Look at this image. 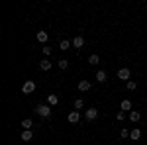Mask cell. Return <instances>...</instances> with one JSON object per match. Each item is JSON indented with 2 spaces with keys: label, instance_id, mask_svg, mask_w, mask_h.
Returning a JSON list of instances; mask_svg holds the SVG:
<instances>
[{
  "label": "cell",
  "instance_id": "4",
  "mask_svg": "<svg viewBox=\"0 0 147 145\" xmlns=\"http://www.w3.org/2000/svg\"><path fill=\"white\" fill-rule=\"evenodd\" d=\"M84 118H86L88 122L96 120V118H98V110H96V108H90V110H86V112H84Z\"/></svg>",
  "mask_w": 147,
  "mask_h": 145
},
{
  "label": "cell",
  "instance_id": "7",
  "mask_svg": "<svg viewBox=\"0 0 147 145\" xmlns=\"http://www.w3.org/2000/svg\"><path fill=\"white\" fill-rule=\"evenodd\" d=\"M35 37H37V41H39V43H47V39H49L47 32H43V30H41V32H37V35H35Z\"/></svg>",
  "mask_w": 147,
  "mask_h": 145
},
{
  "label": "cell",
  "instance_id": "24",
  "mask_svg": "<svg viewBox=\"0 0 147 145\" xmlns=\"http://www.w3.org/2000/svg\"><path fill=\"white\" fill-rule=\"evenodd\" d=\"M43 53L45 55H51V47H43Z\"/></svg>",
  "mask_w": 147,
  "mask_h": 145
},
{
  "label": "cell",
  "instance_id": "11",
  "mask_svg": "<svg viewBox=\"0 0 147 145\" xmlns=\"http://www.w3.org/2000/svg\"><path fill=\"white\" fill-rule=\"evenodd\" d=\"M139 120H141V114H139L137 110H131V112H129V122L136 123V122H139Z\"/></svg>",
  "mask_w": 147,
  "mask_h": 145
},
{
  "label": "cell",
  "instance_id": "8",
  "mask_svg": "<svg viewBox=\"0 0 147 145\" xmlns=\"http://www.w3.org/2000/svg\"><path fill=\"white\" fill-rule=\"evenodd\" d=\"M90 86H92L90 80H80V82H79V90H80V92H86V90H90Z\"/></svg>",
  "mask_w": 147,
  "mask_h": 145
},
{
  "label": "cell",
  "instance_id": "18",
  "mask_svg": "<svg viewBox=\"0 0 147 145\" xmlns=\"http://www.w3.org/2000/svg\"><path fill=\"white\" fill-rule=\"evenodd\" d=\"M88 63H90V65H98V63H100V57L98 55H90L88 57Z\"/></svg>",
  "mask_w": 147,
  "mask_h": 145
},
{
  "label": "cell",
  "instance_id": "22",
  "mask_svg": "<svg viewBox=\"0 0 147 145\" xmlns=\"http://www.w3.org/2000/svg\"><path fill=\"white\" fill-rule=\"evenodd\" d=\"M69 67V61L67 59H61V61H59V69H67Z\"/></svg>",
  "mask_w": 147,
  "mask_h": 145
},
{
  "label": "cell",
  "instance_id": "12",
  "mask_svg": "<svg viewBox=\"0 0 147 145\" xmlns=\"http://www.w3.org/2000/svg\"><path fill=\"white\" fill-rule=\"evenodd\" d=\"M71 41H69V39H63V41H61V43H59V49H61V51H67V49H71Z\"/></svg>",
  "mask_w": 147,
  "mask_h": 145
},
{
  "label": "cell",
  "instance_id": "17",
  "mask_svg": "<svg viewBox=\"0 0 147 145\" xmlns=\"http://www.w3.org/2000/svg\"><path fill=\"white\" fill-rule=\"evenodd\" d=\"M131 110V102L129 100H122V112H127Z\"/></svg>",
  "mask_w": 147,
  "mask_h": 145
},
{
  "label": "cell",
  "instance_id": "19",
  "mask_svg": "<svg viewBox=\"0 0 147 145\" xmlns=\"http://www.w3.org/2000/svg\"><path fill=\"white\" fill-rule=\"evenodd\" d=\"M82 106H84V100H82V98H77V100H75V110L79 112Z\"/></svg>",
  "mask_w": 147,
  "mask_h": 145
},
{
  "label": "cell",
  "instance_id": "23",
  "mask_svg": "<svg viewBox=\"0 0 147 145\" xmlns=\"http://www.w3.org/2000/svg\"><path fill=\"white\" fill-rule=\"evenodd\" d=\"M120 135H122V139H124V137H129V132H127L125 127H122V132H120Z\"/></svg>",
  "mask_w": 147,
  "mask_h": 145
},
{
  "label": "cell",
  "instance_id": "5",
  "mask_svg": "<svg viewBox=\"0 0 147 145\" xmlns=\"http://www.w3.org/2000/svg\"><path fill=\"white\" fill-rule=\"evenodd\" d=\"M67 120H69V123H79V122H80V114H79L77 110H73V112L67 116Z\"/></svg>",
  "mask_w": 147,
  "mask_h": 145
},
{
  "label": "cell",
  "instance_id": "9",
  "mask_svg": "<svg viewBox=\"0 0 147 145\" xmlns=\"http://www.w3.org/2000/svg\"><path fill=\"white\" fill-rule=\"evenodd\" d=\"M20 137H22V141H32L34 139V134H32V129H24Z\"/></svg>",
  "mask_w": 147,
  "mask_h": 145
},
{
  "label": "cell",
  "instance_id": "6",
  "mask_svg": "<svg viewBox=\"0 0 147 145\" xmlns=\"http://www.w3.org/2000/svg\"><path fill=\"white\" fill-rule=\"evenodd\" d=\"M71 43H73V47H75V49H82V45H84V37H82V35H77Z\"/></svg>",
  "mask_w": 147,
  "mask_h": 145
},
{
  "label": "cell",
  "instance_id": "21",
  "mask_svg": "<svg viewBox=\"0 0 147 145\" xmlns=\"http://www.w3.org/2000/svg\"><path fill=\"white\" fill-rule=\"evenodd\" d=\"M116 120H120V122H124V120H125V112H122V110H120L118 114H116Z\"/></svg>",
  "mask_w": 147,
  "mask_h": 145
},
{
  "label": "cell",
  "instance_id": "25",
  "mask_svg": "<svg viewBox=\"0 0 147 145\" xmlns=\"http://www.w3.org/2000/svg\"><path fill=\"white\" fill-rule=\"evenodd\" d=\"M145 102H147V98H145Z\"/></svg>",
  "mask_w": 147,
  "mask_h": 145
},
{
  "label": "cell",
  "instance_id": "16",
  "mask_svg": "<svg viewBox=\"0 0 147 145\" xmlns=\"http://www.w3.org/2000/svg\"><path fill=\"white\" fill-rule=\"evenodd\" d=\"M106 71H98V73H96V80H98V82H106Z\"/></svg>",
  "mask_w": 147,
  "mask_h": 145
},
{
  "label": "cell",
  "instance_id": "15",
  "mask_svg": "<svg viewBox=\"0 0 147 145\" xmlns=\"http://www.w3.org/2000/svg\"><path fill=\"white\" fill-rule=\"evenodd\" d=\"M39 69H41V71H49V69H51V61H47V59H43V61L39 63Z\"/></svg>",
  "mask_w": 147,
  "mask_h": 145
},
{
  "label": "cell",
  "instance_id": "13",
  "mask_svg": "<svg viewBox=\"0 0 147 145\" xmlns=\"http://www.w3.org/2000/svg\"><path fill=\"white\" fill-rule=\"evenodd\" d=\"M129 137H131V139H134V141H137V139H139V137H141V129H131V132H129Z\"/></svg>",
  "mask_w": 147,
  "mask_h": 145
},
{
  "label": "cell",
  "instance_id": "20",
  "mask_svg": "<svg viewBox=\"0 0 147 145\" xmlns=\"http://www.w3.org/2000/svg\"><path fill=\"white\" fill-rule=\"evenodd\" d=\"M136 88H137L136 80H127V90H136Z\"/></svg>",
  "mask_w": 147,
  "mask_h": 145
},
{
  "label": "cell",
  "instance_id": "1",
  "mask_svg": "<svg viewBox=\"0 0 147 145\" xmlns=\"http://www.w3.org/2000/svg\"><path fill=\"white\" fill-rule=\"evenodd\" d=\"M35 114L41 116V118H49L51 116V106L49 104H39V106H35Z\"/></svg>",
  "mask_w": 147,
  "mask_h": 145
},
{
  "label": "cell",
  "instance_id": "14",
  "mask_svg": "<svg viewBox=\"0 0 147 145\" xmlns=\"http://www.w3.org/2000/svg\"><path fill=\"white\" fill-rule=\"evenodd\" d=\"M20 125H22L24 129H32V125H34V122H32L30 118H26V120H22V123H20Z\"/></svg>",
  "mask_w": 147,
  "mask_h": 145
},
{
  "label": "cell",
  "instance_id": "3",
  "mask_svg": "<svg viewBox=\"0 0 147 145\" xmlns=\"http://www.w3.org/2000/svg\"><path fill=\"white\" fill-rule=\"evenodd\" d=\"M129 77H131V71H129L127 67H124V69L118 71V78H122V80H129Z\"/></svg>",
  "mask_w": 147,
  "mask_h": 145
},
{
  "label": "cell",
  "instance_id": "2",
  "mask_svg": "<svg viewBox=\"0 0 147 145\" xmlns=\"http://www.w3.org/2000/svg\"><path fill=\"white\" fill-rule=\"evenodd\" d=\"M34 90H35V82H34V80L24 82V86H22V92H24V94H32Z\"/></svg>",
  "mask_w": 147,
  "mask_h": 145
},
{
  "label": "cell",
  "instance_id": "10",
  "mask_svg": "<svg viewBox=\"0 0 147 145\" xmlns=\"http://www.w3.org/2000/svg\"><path fill=\"white\" fill-rule=\"evenodd\" d=\"M47 104L49 106H57L59 104V96L57 94H47Z\"/></svg>",
  "mask_w": 147,
  "mask_h": 145
}]
</instances>
